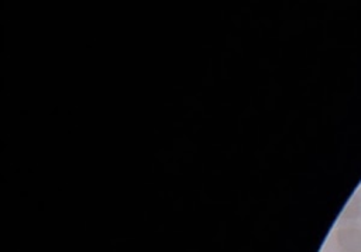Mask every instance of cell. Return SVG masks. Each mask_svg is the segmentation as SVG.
I'll list each match as a JSON object with an SVG mask.
<instances>
[{"label":"cell","mask_w":361,"mask_h":252,"mask_svg":"<svg viewBox=\"0 0 361 252\" xmlns=\"http://www.w3.org/2000/svg\"><path fill=\"white\" fill-rule=\"evenodd\" d=\"M336 244L341 252H361V228L344 225L336 231Z\"/></svg>","instance_id":"obj_1"},{"label":"cell","mask_w":361,"mask_h":252,"mask_svg":"<svg viewBox=\"0 0 361 252\" xmlns=\"http://www.w3.org/2000/svg\"><path fill=\"white\" fill-rule=\"evenodd\" d=\"M360 215H361V199L358 194H354L351 200L347 203V206L344 207L341 217L344 220H355Z\"/></svg>","instance_id":"obj_2"}]
</instances>
